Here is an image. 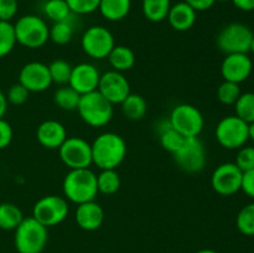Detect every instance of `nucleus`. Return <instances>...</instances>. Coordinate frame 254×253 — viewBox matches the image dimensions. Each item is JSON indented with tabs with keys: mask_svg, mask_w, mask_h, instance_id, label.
Returning <instances> with one entry per match:
<instances>
[{
	"mask_svg": "<svg viewBox=\"0 0 254 253\" xmlns=\"http://www.w3.org/2000/svg\"><path fill=\"white\" fill-rule=\"evenodd\" d=\"M236 227L242 235L254 236V202L241 208L236 217Z\"/></svg>",
	"mask_w": 254,
	"mask_h": 253,
	"instance_id": "obj_33",
	"label": "nucleus"
},
{
	"mask_svg": "<svg viewBox=\"0 0 254 253\" xmlns=\"http://www.w3.org/2000/svg\"><path fill=\"white\" fill-rule=\"evenodd\" d=\"M12 135H14V131H12V126H10L9 122L2 118L0 119V150L10 145Z\"/></svg>",
	"mask_w": 254,
	"mask_h": 253,
	"instance_id": "obj_40",
	"label": "nucleus"
},
{
	"mask_svg": "<svg viewBox=\"0 0 254 253\" xmlns=\"http://www.w3.org/2000/svg\"><path fill=\"white\" fill-rule=\"evenodd\" d=\"M196 253H218V252H216V251L213 250H201V251H197Z\"/></svg>",
	"mask_w": 254,
	"mask_h": 253,
	"instance_id": "obj_46",
	"label": "nucleus"
},
{
	"mask_svg": "<svg viewBox=\"0 0 254 253\" xmlns=\"http://www.w3.org/2000/svg\"><path fill=\"white\" fill-rule=\"evenodd\" d=\"M68 202L62 196L47 195L37 200L32 208V217L47 228L57 226L68 216Z\"/></svg>",
	"mask_w": 254,
	"mask_h": 253,
	"instance_id": "obj_10",
	"label": "nucleus"
},
{
	"mask_svg": "<svg viewBox=\"0 0 254 253\" xmlns=\"http://www.w3.org/2000/svg\"><path fill=\"white\" fill-rule=\"evenodd\" d=\"M122 181L117 169H106L101 170L97 175V188L98 192L103 195H113L121 189Z\"/></svg>",
	"mask_w": 254,
	"mask_h": 253,
	"instance_id": "obj_27",
	"label": "nucleus"
},
{
	"mask_svg": "<svg viewBox=\"0 0 254 253\" xmlns=\"http://www.w3.org/2000/svg\"><path fill=\"white\" fill-rule=\"evenodd\" d=\"M217 143L228 150H236L246 145L248 138V123L237 116H227L221 119L215 129Z\"/></svg>",
	"mask_w": 254,
	"mask_h": 253,
	"instance_id": "obj_8",
	"label": "nucleus"
},
{
	"mask_svg": "<svg viewBox=\"0 0 254 253\" xmlns=\"http://www.w3.org/2000/svg\"><path fill=\"white\" fill-rule=\"evenodd\" d=\"M24 218V213L20 210L19 206L11 202L0 203V228L1 230H15Z\"/></svg>",
	"mask_w": 254,
	"mask_h": 253,
	"instance_id": "obj_26",
	"label": "nucleus"
},
{
	"mask_svg": "<svg viewBox=\"0 0 254 253\" xmlns=\"http://www.w3.org/2000/svg\"><path fill=\"white\" fill-rule=\"evenodd\" d=\"M81 46L87 56L94 60H104L116 46V40L107 27L93 25L82 35Z\"/></svg>",
	"mask_w": 254,
	"mask_h": 253,
	"instance_id": "obj_9",
	"label": "nucleus"
},
{
	"mask_svg": "<svg viewBox=\"0 0 254 253\" xmlns=\"http://www.w3.org/2000/svg\"><path fill=\"white\" fill-rule=\"evenodd\" d=\"M73 34L74 29L71 22V19L64 20V21L54 22V25L50 27V40L54 44L61 45V46L71 42Z\"/></svg>",
	"mask_w": 254,
	"mask_h": 253,
	"instance_id": "obj_30",
	"label": "nucleus"
},
{
	"mask_svg": "<svg viewBox=\"0 0 254 253\" xmlns=\"http://www.w3.org/2000/svg\"><path fill=\"white\" fill-rule=\"evenodd\" d=\"M99 78H101V73L93 63L81 62L76 66H72L68 86L82 96V94L97 91Z\"/></svg>",
	"mask_w": 254,
	"mask_h": 253,
	"instance_id": "obj_17",
	"label": "nucleus"
},
{
	"mask_svg": "<svg viewBox=\"0 0 254 253\" xmlns=\"http://www.w3.org/2000/svg\"><path fill=\"white\" fill-rule=\"evenodd\" d=\"M19 83L22 84L30 93L46 91L52 84L49 66L39 61L24 64L19 72Z\"/></svg>",
	"mask_w": 254,
	"mask_h": 253,
	"instance_id": "obj_15",
	"label": "nucleus"
},
{
	"mask_svg": "<svg viewBox=\"0 0 254 253\" xmlns=\"http://www.w3.org/2000/svg\"><path fill=\"white\" fill-rule=\"evenodd\" d=\"M16 44L27 49H40L50 40V27L42 17L27 14L14 24Z\"/></svg>",
	"mask_w": 254,
	"mask_h": 253,
	"instance_id": "obj_5",
	"label": "nucleus"
},
{
	"mask_svg": "<svg viewBox=\"0 0 254 253\" xmlns=\"http://www.w3.org/2000/svg\"><path fill=\"white\" fill-rule=\"evenodd\" d=\"M49 71L52 79V83L60 84V86H66V84H68L72 72V66L69 64V62L64 61L62 59L54 60L49 64Z\"/></svg>",
	"mask_w": 254,
	"mask_h": 253,
	"instance_id": "obj_32",
	"label": "nucleus"
},
{
	"mask_svg": "<svg viewBox=\"0 0 254 253\" xmlns=\"http://www.w3.org/2000/svg\"><path fill=\"white\" fill-rule=\"evenodd\" d=\"M97 91L112 104H121L131 93L127 77L114 69L101 74Z\"/></svg>",
	"mask_w": 254,
	"mask_h": 253,
	"instance_id": "obj_14",
	"label": "nucleus"
},
{
	"mask_svg": "<svg viewBox=\"0 0 254 253\" xmlns=\"http://www.w3.org/2000/svg\"><path fill=\"white\" fill-rule=\"evenodd\" d=\"M19 10L17 0H0V20L10 21L14 19Z\"/></svg>",
	"mask_w": 254,
	"mask_h": 253,
	"instance_id": "obj_39",
	"label": "nucleus"
},
{
	"mask_svg": "<svg viewBox=\"0 0 254 253\" xmlns=\"http://www.w3.org/2000/svg\"><path fill=\"white\" fill-rule=\"evenodd\" d=\"M59 154L61 161L69 170L88 169L93 164L91 144L81 136H67L59 148Z\"/></svg>",
	"mask_w": 254,
	"mask_h": 253,
	"instance_id": "obj_11",
	"label": "nucleus"
},
{
	"mask_svg": "<svg viewBox=\"0 0 254 253\" xmlns=\"http://www.w3.org/2000/svg\"><path fill=\"white\" fill-rule=\"evenodd\" d=\"M171 7V0H141V10L146 20L161 22L168 17Z\"/></svg>",
	"mask_w": 254,
	"mask_h": 253,
	"instance_id": "obj_24",
	"label": "nucleus"
},
{
	"mask_svg": "<svg viewBox=\"0 0 254 253\" xmlns=\"http://www.w3.org/2000/svg\"><path fill=\"white\" fill-rule=\"evenodd\" d=\"M241 190H242L248 197L254 198V169L243 173Z\"/></svg>",
	"mask_w": 254,
	"mask_h": 253,
	"instance_id": "obj_41",
	"label": "nucleus"
},
{
	"mask_svg": "<svg viewBox=\"0 0 254 253\" xmlns=\"http://www.w3.org/2000/svg\"><path fill=\"white\" fill-rule=\"evenodd\" d=\"M64 198L76 205L93 201L98 195L97 175L91 169H74L66 174L62 184Z\"/></svg>",
	"mask_w": 254,
	"mask_h": 253,
	"instance_id": "obj_2",
	"label": "nucleus"
},
{
	"mask_svg": "<svg viewBox=\"0 0 254 253\" xmlns=\"http://www.w3.org/2000/svg\"><path fill=\"white\" fill-rule=\"evenodd\" d=\"M101 0H66L72 14L87 15L97 11Z\"/></svg>",
	"mask_w": 254,
	"mask_h": 253,
	"instance_id": "obj_36",
	"label": "nucleus"
},
{
	"mask_svg": "<svg viewBox=\"0 0 254 253\" xmlns=\"http://www.w3.org/2000/svg\"><path fill=\"white\" fill-rule=\"evenodd\" d=\"M5 96H6L7 103L12 104V106H21V104H24L29 99L30 92L22 84L17 82V83L12 84L10 87Z\"/></svg>",
	"mask_w": 254,
	"mask_h": 253,
	"instance_id": "obj_38",
	"label": "nucleus"
},
{
	"mask_svg": "<svg viewBox=\"0 0 254 253\" xmlns=\"http://www.w3.org/2000/svg\"><path fill=\"white\" fill-rule=\"evenodd\" d=\"M76 222L82 230L96 231L102 226L104 221V211L102 206L96 201L77 205L76 213H74Z\"/></svg>",
	"mask_w": 254,
	"mask_h": 253,
	"instance_id": "obj_19",
	"label": "nucleus"
},
{
	"mask_svg": "<svg viewBox=\"0 0 254 253\" xmlns=\"http://www.w3.org/2000/svg\"><path fill=\"white\" fill-rule=\"evenodd\" d=\"M16 45L14 24L0 20V59L7 56Z\"/></svg>",
	"mask_w": 254,
	"mask_h": 253,
	"instance_id": "obj_34",
	"label": "nucleus"
},
{
	"mask_svg": "<svg viewBox=\"0 0 254 253\" xmlns=\"http://www.w3.org/2000/svg\"><path fill=\"white\" fill-rule=\"evenodd\" d=\"M131 9V0H101L98 10L108 21H121L126 19Z\"/></svg>",
	"mask_w": 254,
	"mask_h": 253,
	"instance_id": "obj_21",
	"label": "nucleus"
},
{
	"mask_svg": "<svg viewBox=\"0 0 254 253\" xmlns=\"http://www.w3.org/2000/svg\"><path fill=\"white\" fill-rule=\"evenodd\" d=\"M160 126L161 128H159V140H160L161 146L169 153L175 154L184 145L186 138L181 135L180 133H178L170 126L169 121L164 122Z\"/></svg>",
	"mask_w": 254,
	"mask_h": 253,
	"instance_id": "obj_25",
	"label": "nucleus"
},
{
	"mask_svg": "<svg viewBox=\"0 0 254 253\" xmlns=\"http://www.w3.org/2000/svg\"><path fill=\"white\" fill-rule=\"evenodd\" d=\"M248 138L254 143V122L248 124Z\"/></svg>",
	"mask_w": 254,
	"mask_h": 253,
	"instance_id": "obj_45",
	"label": "nucleus"
},
{
	"mask_svg": "<svg viewBox=\"0 0 254 253\" xmlns=\"http://www.w3.org/2000/svg\"><path fill=\"white\" fill-rule=\"evenodd\" d=\"M7 104L9 103H7L6 96H5V94L0 91V119H1L2 117L5 116V113H6Z\"/></svg>",
	"mask_w": 254,
	"mask_h": 253,
	"instance_id": "obj_44",
	"label": "nucleus"
},
{
	"mask_svg": "<svg viewBox=\"0 0 254 253\" xmlns=\"http://www.w3.org/2000/svg\"><path fill=\"white\" fill-rule=\"evenodd\" d=\"M44 14L54 22L71 19V10L66 0H46L44 4Z\"/></svg>",
	"mask_w": 254,
	"mask_h": 253,
	"instance_id": "obj_29",
	"label": "nucleus"
},
{
	"mask_svg": "<svg viewBox=\"0 0 254 253\" xmlns=\"http://www.w3.org/2000/svg\"><path fill=\"white\" fill-rule=\"evenodd\" d=\"M241 87L238 83L223 81L217 88V98L225 106H235L238 97L241 96Z\"/></svg>",
	"mask_w": 254,
	"mask_h": 253,
	"instance_id": "obj_35",
	"label": "nucleus"
},
{
	"mask_svg": "<svg viewBox=\"0 0 254 253\" xmlns=\"http://www.w3.org/2000/svg\"><path fill=\"white\" fill-rule=\"evenodd\" d=\"M173 156L176 165L186 173H198L206 165V149L198 136L186 138L184 145Z\"/></svg>",
	"mask_w": 254,
	"mask_h": 253,
	"instance_id": "obj_12",
	"label": "nucleus"
},
{
	"mask_svg": "<svg viewBox=\"0 0 254 253\" xmlns=\"http://www.w3.org/2000/svg\"><path fill=\"white\" fill-rule=\"evenodd\" d=\"M91 146L92 160L101 170L117 169L127 156L126 140L113 131L99 134Z\"/></svg>",
	"mask_w": 254,
	"mask_h": 253,
	"instance_id": "obj_1",
	"label": "nucleus"
},
{
	"mask_svg": "<svg viewBox=\"0 0 254 253\" xmlns=\"http://www.w3.org/2000/svg\"><path fill=\"white\" fill-rule=\"evenodd\" d=\"M196 17H197V11H195L183 0L171 5L166 19L170 26L176 31H188L195 25Z\"/></svg>",
	"mask_w": 254,
	"mask_h": 253,
	"instance_id": "obj_20",
	"label": "nucleus"
},
{
	"mask_svg": "<svg viewBox=\"0 0 254 253\" xmlns=\"http://www.w3.org/2000/svg\"><path fill=\"white\" fill-rule=\"evenodd\" d=\"M107 59L112 68L122 73L131 69L135 64V54L130 47L124 45H116Z\"/></svg>",
	"mask_w": 254,
	"mask_h": 253,
	"instance_id": "obj_22",
	"label": "nucleus"
},
{
	"mask_svg": "<svg viewBox=\"0 0 254 253\" xmlns=\"http://www.w3.org/2000/svg\"><path fill=\"white\" fill-rule=\"evenodd\" d=\"M235 164L242 173L254 169V146L245 145L238 149Z\"/></svg>",
	"mask_w": 254,
	"mask_h": 253,
	"instance_id": "obj_37",
	"label": "nucleus"
},
{
	"mask_svg": "<svg viewBox=\"0 0 254 253\" xmlns=\"http://www.w3.org/2000/svg\"><path fill=\"white\" fill-rule=\"evenodd\" d=\"M195 11H206L215 5L216 0H184Z\"/></svg>",
	"mask_w": 254,
	"mask_h": 253,
	"instance_id": "obj_42",
	"label": "nucleus"
},
{
	"mask_svg": "<svg viewBox=\"0 0 254 253\" xmlns=\"http://www.w3.org/2000/svg\"><path fill=\"white\" fill-rule=\"evenodd\" d=\"M216 1H221V2H226V1H231V0H216Z\"/></svg>",
	"mask_w": 254,
	"mask_h": 253,
	"instance_id": "obj_48",
	"label": "nucleus"
},
{
	"mask_svg": "<svg viewBox=\"0 0 254 253\" xmlns=\"http://www.w3.org/2000/svg\"><path fill=\"white\" fill-rule=\"evenodd\" d=\"M79 117L92 128L106 126L113 118V104L98 91L82 94L77 107Z\"/></svg>",
	"mask_w": 254,
	"mask_h": 253,
	"instance_id": "obj_4",
	"label": "nucleus"
},
{
	"mask_svg": "<svg viewBox=\"0 0 254 253\" xmlns=\"http://www.w3.org/2000/svg\"><path fill=\"white\" fill-rule=\"evenodd\" d=\"M250 52H251V54H252V55H253V56H254V36H253V39H252V42H251Z\"/></svg>",
	"mask_w": 254,
	"mask_h": 253,
	"instance_id": "obj_47",
	"label": "nucleus"
},
{
	"mask_svg": "<svg viewBox=\"0 0 254 253\" xmlns=\"http://www.w3.org/2000/svg\"><path fill=\"white\" fill-rule=\"evenodd\" d=\"M243 173L235 163H223L213 170L211 186L221 196H232L241 190Z\"/></svg>",
	"mask_w": 254,
	"mask_h": 253,
	"instance_id": "obj_13",
	"label": "nucleus"
},
{
	"mask_svg": "<svg viewBox=\"0 0 254 253\" xmlns=\"http://www.w3.org/2000/svg\"><path fill=\"white\" fill-rule=\"evenodd\" d=\"M235 116L245 121L246 123L250 124L254 122V92L241 93L235 103Z\"/></svg>",
	"mask_w": 254,
	"mask_h": 253,
	"instance_id": "obj_31",
	"label": "nucleus"
},
{
	"mask_svg": "<svg viewBox=\"0 0 254 253\" xmlns=\"http://www.w3.org/2000/svg\"><path fill=\"white\" fill-rule=\"evenodd\" d=\"M168 121L170 126L185 138L198 136L205 126V119L200 109L189 103L174 107Z\"/></svg>",
	"mask_w": 254,
	"mask_h": 253,
	"instance_id": "obj_7",
	"label": "nucleus"
},
{
	"mask_svg": "<svg viewBox=\"0 0 254 253\" xmlns=\"http://www.w3.org/2000/svg\"><path fill=\"white\" fill-rule=\"evenodd\" d=\"M49 240L46 226L36 218L26 217L15 228L14 243L19 253H41Z\"/></svg>",
	"mask_w": 254,
	"mask_h": 253,
	"instance_id": "obj_3",
	"label": "nucleus"
},
{
	"mask_svg": "<svg viewBox=\"0 0 254 253\" xmlns=\"http://www.w3.org/2000/svg\"><path fill=\"white\" fill-rule=\"evenodd\" d=\"M237 9L242 11H253L254 0H231Z\"/></svg>",
	"mask_w": 254,
	"mask_h": 253,
	"instance_id": "obj_43",
	"label": "nucleus"
},
{
	"mask_svg": "<svg viewBox=\"0 0 254 253\" xmlns=\"http://www.w3.org/2000/svg\"><path fill=\"white\" fill-rule=\"evenodd\" d=\"M36 139L44 148L59 149L67 139V130L61 122L47 119L37 126Z\"/></svg>",
	"mask_w": 254,
	"mask_h": 253,
	"instance_id": "obj_18",
	"label": "nucleus"
},
{
	"mask_svg": "<svg viewBox=\"0 0 254 253\" xmlns=\"http://www.w3.org/2000/svg\"><path fill=\"white\" fill-rule=\"evenodd\" d=\"M254 32L242 22H231L221 29L216 37L218 50L225 55L248 54Z\"/></svg>",
	"mask_w": 254,
	"mask_h": 253,
	"instance_id": "obj_6",
	"label": "nucleus"
},
{
	"mask_svg": "<svg viewBox=\"0 0 254 253\" xmlns=\"http://www.w3.org/2000/svg\"><path fill=\"white\" fill-rule=\"evenodd\" d=\"M253 71V61L248 54L226 55L221 63V76L223 81L241 84L247 81Z\"/></svg>",
	"mask_w": 254,
	"mask_h": 253,
	"instance_id": "obj_16",
	"label": "nucleus"
},
{
	"mask_svg": "<svg viewBox=\"0 0 254 253\" xmlns=\"http://www.w3.org/2000/svg\"><path fill=\"white\" fill-rule=\"evenodd\" d=\"M122 112L124 117L130 121H140L144 118L148 109L145 98L140 94L130 93L123 102L121 103Z\"/></svg>",
	"mask_w": 254,
	"mask_h": 253,
	"instance_id": "obj_23",
	"label": "nucleus"
},
{
	"mask_svg": "<svg viewBox=\"0 0 254 253\" xmlns=\"http://www.w3.org/2000/svg\"><path fill=\"white\" fill-rule=\"evenodd\" d=\"M79 99H81V94L77 93L72 87L68 84L66 86H61L60 88L56 89L54 94V102L59 108L64 109V111H77L78 107Z\"/></svg>",
	"mask_w": 254,
	"mask_h": 253,
	"instance_id": "obj_28",
	"label": "nucleus"
}]
</instances>
